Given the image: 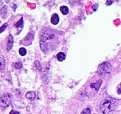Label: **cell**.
Wrapping results in <instances>:
<instances>
[{
    "mask_svg": "<svg viewBox=\"0 0 121 114\" xmlns=\"http://www.w3.org/2000/svg\"><path fill=\"white\" fill-rule=\"evenodd\" d=\"M102 83V80H98V81H96V83H92V84H91L90 86H91V87L92 88V89H95L96 90V91H98L99 89V88H100V86H101Z\"/></svg>",
    "mask_w": 121,
    "mask_h": 114,
    "instance_id": "cell-7",
    "label": "cell"
},
{
    "mask_svg": "<svg viewBox=\"0 0 121 114\" xmlns=\"http://www.w3.org/2000/svg\"><path fill=\"white\" fill-rule=\"evenodd\" d=\"M59 17L58 15L57 14H53V15L52 16L51 18V23H52L53 24L56 25L59 23Z\"/></svg>",
    "mask_w": 121,
    "mask_h": 114,
    "instance_id": "cell-8",
    "label": "cell"
},
{
    "mask_svg": "<svg viewBox=\"0 0 121 114\" xmlns=\"http://www.w3.org/2000/svg\"><path fill=\"white\" fill-rule=\"evenodd\" d=\"M112 3H113V1H106V4L107 5H110L112 4Z\"/></svg>",
    "mask_w": 121,
    "mask_h": 114,
    "instance_id": "cell-21",
    "label": "cell"
},
{
    "mask_svg": "<svg viewBox=\"0 0 121 114\" xmlns=\"http://www.w3.org/2000/svg\"><path fill=\"white\" fill-rule=\"evenodd\" d=\"M7 6L4 5L3 1H0V14L1 15H3L2 14H5V15L7 13Z\"/></svg>",
    "mask_w": 121,
    "mask_h": 114,
    "instance_id": "cell-9",
    "label": "cell"
},
{
    "mask_svg": "<svg viewBox=\"0 0 121 114\" xmlns=\"http://www.w3.org/2000/svg\"><path fill=\"white\" fill-rule=\"evenodd\" d=\"M98 4H96L94 5V6H93V10L94 11H96L97 8H98Z\"/></svg>",
    "mask_w": 121,
    "mask_h": 114,
    "instance_id": "cell-22",
    "label": "cell"
},
{
    "mask_svg": "<svg viewBox=\"0 0 121 114\" xmlns=\"http://www.w3.org/2000/svg\"><path fill=\"white\" fill-rule=\"evenodd\" d=\"M0 23H1V21H0Z\"/></svg>",
    "mask_w": 121,
    "mask_h": 114,
    "instance_id": "cell-23",
    "label": "cell"
},
{
    "mask_svg": "<svg viewBox=\"0 0 121 114\" xmlns=\"http://www.w3.org/2000/svg\"><path fill=\"white\" fill-rule=\"evenodd\" d=\"M19 53L21 56H24L27 54V51H26V49L24 48H21L19 49Z\"/></svg>",
    "mask_w": 121,
    "mask_h": 114,
    "instance_id": "cell-14",
    "label": "cell"
},
{
    "mask_svg": "<svg viewBox=\"0 0 121 114\" xmlns=\"http://www.w3.org/2000/svg\"><path fill=\"white\" fill-rule=\"evenodd\" d=\"M11 102V96L10 94L4 93L0 96V107L6 108L9 106Z\"/></svg>",
    "mask_w": 121,
    "mask_h": 114,
    "instance_id": "cell-3",
    "label": "cell"
},
{
    "mask_svg": "<svg viewBox=\"0 0 121 114\" xmlns=\"http://www.w3.org/2000/svg\"><path fill=\"white\" fill-rule=\"evenodd\" d=\"M118 93L121 94V83L119 84V86H118Z\"/></svg>",
    "mask_w": 121,
    "mask_h": 114,
    "instance_id": "cell-19",
    "label": "cell"
},
{
    "mask_svg": "<svg viewBox=\"0 0 121 114\" xmlns=\"http://www.w3.org/2000/svg\"><path fill=\"white\" fill-rule=\"evenodd\" d=\"M5 68V61L3 55H0V70H3Z\"/></svg>",
    "mask_w": 121,
    "mask_h": 114,
    "instance_id": "cell-11",
    "label": "cell"
},
{
    "mask_svg": "<svg viewBox=\"0 0 121 114\" xmlns=\"http://www.w3.org/2000/svg\"><path fill=\"white\" fill-rule=\"evenodd\" d=\"M40 46L41 51H43V52H47L49 50V45L47 42L44 41V40H40Z\"/></svg>",
    "mask_w": 121,
    "mask_h": 114,
    "instance_id": "cell-5",
    "label": "cell"
},
{
    "mask_svg": "<svg viewBox=\"0 0 121 114\" xmlns=\"http://www.w3.org/2000/svg\"><path fill=\"white\" fill-rule=\"evenodd\" d=\"M60 11L63 15H66L69 13V8L66 6H62L60 7Z\"/></svg>",
    "mask_w": 121,
    "mask_h": 114,
    "instance_id": "cell-13",
    "label": "cell"
},
{
    "mask_svg": "<svg viewBox=\"0 0 121 114\" xmlns=\"http://www.w3.org/2000/svg\"><path fill=\"white\" fill-rule=\"evenodd\" d=\"M100 108L104 114H112L116 108V103L113 100L106 99L100 103Z\"/></svg>",
    "mask_w": 121,
    "mask_h": 114,
    "instance_id": "cell-1",
    "label": "cell"
},
{
    "mask_svg": "<svg viewBox=\"0 0 121 114\" xmlns=\"http://www.w3.org/2000/svg\"><path fill=\"white\" fill-rule=\"evenodd\" d=\"M112 69L111 64L108 62H105L99 66L98 68V73L100 76H105L111 73Z\"/></svg>",
    "mask_w": 121,
    "mask_h": 114,
    "instance_id": "cell-2",
    "label": "cell"
},
{
    "mask_svg": "<svg viewBox=\"0 0 121 114\" xmlns=\"http://www.w3.org/2000/svg\"><path fill=\"white\" fill-rule=\"evenodd\" d=\"M13 43H14V38L11 34H9L8 36V42H7V51H9L12 49L13 46Z\"/></svg>",
    "mask_w": 121,
    "mask_h": 114,
    "instance_id": "cell-6",
    "label": "cell"
},
{
    "mask_svg": "<svg viewBox=\"0 0 121 114\" xmlns=\"http://www.w3.org/2000/svg\"><path fill=\"white\" fill-rule=\"evenodd\" d=\"M9 114H20V113H19L18 112L15 111V110H12Z\"/></svg>",
    "mask_w": 121,
    "mask_h": 114,
    "instance_id": "cell-20",
    "label": "cell"
},
{
    "mask_svg": "<svg viewBox=\"0 0 121 114\" xmlns=\"http://www.w3.org/2000/svg\"><path fill=\"white\" fill-rule=\"evenodd\" d=\"M22 25H23V21H22V18H21V20L15 24V26H16V27H19L20 26L22 27Z\"/></svg>",
    "mask_w": 121,
    "mask_h": 114,
    "instance_id": "cell-17",
    "label": "cell"
},
{
    "mask_svg": "<svg viewBox=\"0 0 121 114\" xmlns=\"http://www.w3.org/2000/svg\"><path fill=\"white\" fill-rule=\"evenodd\" d=\"M57 58L59 61L61 62L63 61L65 59H66V55L63 53V52H59L57 55Z\"/></svg>",
    "mask_w": 121,
    "mask_h": 114,
    "instance_id": "cell-12",
    "label": "cell"
},
{
    "mask_svg": "<svg viewBox=\"0 0 121 114\" xmlns=\"http://www.w3.org/2000/svg\"><path fill=\"white\" fill-rule=\"evenodd\" d=\"M6 27H7V24H4L2 27H0V33H1V32H3V31L5 29Z\"/></svg>",
    "mask_w": 121,
    "mask_h": 114,
    "instance_id": "cell-18",
    "label": "cell"
},
{
    "mask_svg": "<svg viewBox=\"0 0 121 114\" xmlns=\"http://www.w3.org/2000/svg\"><path fill=\"white\" fill-rule=\"evenodd\" d=\"M35 93L34 91H29V92L27 93L26 95V97L30 100H33L35 99Z\"/></svg>",
    "mask_w": 121,
    "mask_h": 114,
    "instance_id": "cell-10",
    "label": "cell"
},
{
    "mask_svg": "<svg viewBox=\"0 0 121 114\" xmlns=\"http://www.w3.org/2000/svg\"><path fill=\"white\" fill-rule=\"evenodd\" d=\"M80 114H91V109H90L89 108H86V109H85Z\"/></svg>",
    "mask_w": 121,
    "mask_h": 114,
    "instance_id": "cell-15",
    "label": "cell"
},
{
    "mask_svg": "<svg viewBox=\"0 0 121 114\" xmlns=\"http://www.w3.org/2000/svg\"><path fill=\"white\" fill-rule=\"evenodd\" d=\"M54 37V34L53 32L51 30H48L46 31L44 33H43V34H42V36H41L40 40H44V41L47 42V40H49L50 39H53Z\"/></svg>",
    "mask_w": 121,
    "mask_h": 114,
    "instance_id": "cell-4",
    "label": "cell"
},
{
    "mask_svg": "<svg viewBox=\"0 0 121 114\" xmlns=\"http://www.w3.org/2000/svg\"><path fill=\"white\" fill-rule=\"evenodd\" d=\"M14 65H15V67L16 68L20 69V68H21V67H22V63L21 62H18L15 63Z\"/></svg>",
    "mask_w": 121,
    "mask_h": 114,
    "instance_id": "cell-16",
    "label": "cell"
}]
</instances>
